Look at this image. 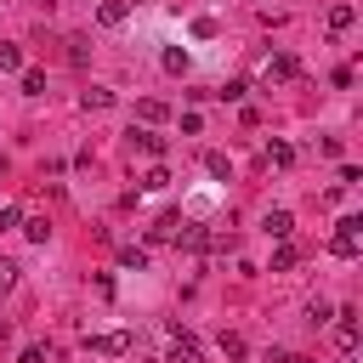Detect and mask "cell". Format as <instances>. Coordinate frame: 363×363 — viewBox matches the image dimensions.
<instances>
[{
	"instance_id": "30bf717a",
	"label": "cell",
	"mask_w": 363,
	"mask_h": 363,
	"mask_svg": "<svg viewBox=\"0 0 363 363\" xmlns=\"http://www.w3.org/2000/svg\"><path fill=\"white\" fill-rule=\"evenodd\" d=\"M130 142H136L142 153H153V159L164 153V136H159V130H130Z\"/></svg>"
},
{
	"instance_id": "e0dca14e",
	"label": "cell",
	"mask_w": 363,
	"mask_h": 363,
	"mask_svg": "<svg viewBox=\"0 0 363 363\" xmlns=\"http://www.w3.org/2000/svg\"><path fill=\"white\" fill-rule=\"evenodd\" d=\"M23 233H28L34 244H45V233H51V221H45V216H28V221H23Z\"/></svg>"
},
{
	"instance_id": "9a60e30c",
	"label": "cell",
	"mask_w": 363,
	"mask_h": 363,
	"mask_svg": "<svg viewBox=\"0 0 363 363\" xmlns=\"http://www.w3.org/2000/svg\"><path fill=\"white\" fill-rule=\"evenodd\" d=\"M23 96H45V74H34V68H23Z\"/></svg>"
},
{
	"instance_id": "3957f363",
	"label": "cell",
	"mask_w": 363,
	"mask_h": 363,
	"mask_svg": "<svg viewBox=\"0 0 363 363\" xmlns=\"http://www.w3.org/2000/svg\"><path fill=\"white\" fill-rule=\"evenodd\" d=\"M301 74V62L289 57V51H278V57H267V85H284V79H295Z\"/></svg>"
},
{
	"instance_id": "277c9868",
	"label": "cell",
	"mask_w": 363,
	"mask_h": 363,
	"mask_svg": "<svg viewBox=\"0 0 363 363\" xmlns=\"http://www.w3.org/2000/svg\"><path fill=\"white\" fill-rule=\"evenodd\" d=\"M335 346H340V352H352V346H357V312H352V306H346V312H335Z\"/></svg>"
},
{
	"instance_id": "d6986e66",
	"label": "cell",
	"mask_w": 363,
	"mask_h": 363,
	"mask_svg": "<svg viewBox=\"0 0 363 363\" xmlns=\"http://www.w3.org/2000/svg\"><path fill=\"white\" fill-rule=\"evenodd\" d=\"M136 113H142L147 125H159V119H164V102H153V96H147V102H136Z\"/></svg>"
},
{
	"instance_id": "2e32d148",
	"label": "cell",
	"mask_w": 363,
	"mask_h": 363,
	"mask_svg": "<svg viewBox=\"0 0 363 363\" xmlns=\"http://www.w3.org/2000/svg\"><path fill=\"white\" fill-rule=\"evenodd\" d=\"M85 108H113V91H108V85H91V91H85Z\"/></svg>"
},
{
	"instance_id": "ba28073f",
	"label": "cell",
	"mask_w": 363,
	"mask_h": 363,
	"mask_svg": "<svg viewBox=\"0 0 363 363\" xmlns=\"http://www.w3.org/2000/svg\"><path fill=\"white\" fill-rule=\"evenodd\" d=\"M352 23H357V6H346V0H335V6H329V34H346Z\"/></svg>"
},
{
	"instance_id": "ffe728a7",
	"label": "cell",
	"mask_w": 363,
	"mask_h": 363,
	"mask_svg": "<svg viewBox=\"0 0 363 363\" xmlns=\"http://www.w3.org/2000/svg\"><path fill=\"white\" fill-rule=\"evenodd\" d=\"M204 170H210V176H233V164H227V153H204Z\"/></svg>"
},
{
	"instance_id": "603a6c76",
	"label": "cell",
	"mask_w": 363,
	"mask_h": 363,
	"mask_svg": "<svg viewBox=\"0 0 363 363\" xmlns=\"http://www.w3.org/2000/svg\"><path fill=\"white\" fill-rule=\"evenodd\" d=\"M11 284H17V261H6V255H0V289H11Z\"/></svg>"
},
{
	"instance_id": "cb8c5ba5",
	"label": "cell",
	"mask_w": 363,
	"mask_h": 363,
	"mask_svg": "<svg viewBox=\"0 0 363 363\" xmlns=\"http://www.w3.org/2000/svg\"><path fill=\"white\" fill-rule=\"evenodd\" d=\"M17 221H23V210L17 204H0V227H17Z\"/></svg>"
},
{
	"instance_id": "7402d4cb",
	"label": "cell",
	"mask_w": 363,
	"mask_h": 363,
	"mask_svg": "<svg viewBox=\"0 0 363 363\" xmlns=\"http://www.w3.org/2000/svg\"><path fill=\"white\" fill-rule=\"evenodd\" d=\"M329 318H335V312H329L323 301H312V306H306V323H329Z\"/></svg>"
},
{
	"instance_id": "7a4b0ae2",
	"label": "cell",
	"mask_w": 363,
	"mask_h": 363,
	"mask_svg": "<svg viewBox=\"0 0 363 363\" xmlns=\"http://www.w3.org/2000/svg\"><path fill=\"white\" fill-rule=\"evenodd\" d=\"M85 346H91V352H108V357H125L136 340H130L125 329H102V335H85Z\"/></svg>"
},
{
	"instance_id": "7c38bea8",
	"label": "cell",
	"mask_w": 363,
	"mask_h": 363,
	"mask_svg": "<svg viewBox=\"0 0 363 363\" xmlns=\"http://www.w3.org/2000/svg\"><path fill=\"white\" fill-rule=\"evenodd\" d=\"M295 261H301V250H295V244H289V238H284V244H278V250H272V272H289V267H295Z\"/></svg>"
},
{
	"instance_id": "5b68a950",
	"label": "cell",
	"mask_w": 363,
	"mask_h": 363,
	"mask_svg": "<svg viewBox=\"0 0 363 363\" xmlns=\"http://www.w3.org/2000/svg\"><path fill=\"white\" fill-rule=\"evenodd\" d=\"M182 227H187L182 216H159V221L147 227V238H153V244H176V238H182Z\"/></svg>"
},
{
	"instance_id": "8992f818",
	"label": "cell",
	"mask_w": 363,
	"mask_h": 363,
	"mask_svg": "<svg viewBox=\"0 0 363 363\" xmlns=\"http://www.w3.org/2000/svg\"><path fill=\"white\" fill-rule=\"evenodd\" d=\"M164 363H204V352H199V340H193V335H176Z\"/></svg>"
},
{
	"instance_id": "ac0fdd59",
	"label": "cell",
	"mask_w": 363,
	"mask_h": 363,
	"mask_svg": "<svg viewBox=\"0 0 363 363\" xmlns=\"http://www.w3.org/2000/svg\"><path fill=\"white\" fill-rule=\"evenodd\" d=\"M119 267H136V272H142V267H147V250H136V244H125V250H119Z\"/></svg>"
},
{
	"instance_id": "d4e9b609",
	"label": "cell",
	"mask_w": 363,
	"mask_h": 363,
	"mask_svg": "<svg viewBox=\"0 0 363 363\" xmlns=\"http://www.w3.org/2000/svg\"><path fill=\"white\" fill-rule=\"evenodd\" d=\"M272 363H312L306 352H272Z\"/></svg>"
},
{
	"instance_id": "52a82bcc",
	"label": "cell",
	"mask_w": 363,
	"mask_h": 363,
	"mask_svg": "<svg viewBox=\"0 0 363 363\" xmlns=\"http://www.w3.org/2000/svg\"><path fill=\"white\" fill-rule=\"evenodd\" d=\"M125 17H130V0H102V6H96V23H102V28H119Z\"/></svg>"
},
{
	"instance_id": "44dd1931",
	"label": "cell",
	"mask_w": 363,
	"mask_h": 363,
	"mask_svg": "<svg viewBox=\"0 0 363 363\" xmlns=\"http://www.w3.org/2000/svg\"><path fill=\"white\" fill-rule=\"evenodd\" d=\"M164 68L170 74H187V51H164Z\"/></svg>"
},
{
	"instance_id": "8fae6325",
	"label": "cell",
	"mask_w": 363,
	"mask_h": 363,
	"mask_svg": "<svg viewBox=\"0 0 363 363\" xmlns=\"http://www.w3.org/2000/svg\"><path fill=\"white\" fill-rule=\"evenodd\" d=\"M267 164L289 170V164H295V147H289V142H267Z\"/></svg>"
},
{
	"instance_id": "9c48e42d",
	"label": "cell",
	"mask_w": 363,
	"mask_h": 363,
	"mask_svg": "<svg viewBox=\"0 0 363 363\" xmlns=\"http://www.w3.org/2000/svg\"><path fill=\"white\" fill-rule=\"evenodd\" d=\"M261 227H267V238H289V233H295V216H289V210H272Z\"/></svg>"
},
{
	"instance_id": "5bb4252c",
	"label": "cell",
	"mask_w": 363,
	"mask_h": 363,
	"mask_svg": "<svg viewBox=\"0 0 363 363\" xmlns=\"http://www.w3.org/2000/svg\"><path fill=\"white\" fill-rule=\"evenodd\" d=\"M142 187H147V193H164V187H170V170H164V164H153V170L142 176Z\"/></svg>"
},
{
	"instance_id": "4316f807",
	"label": "cell",
	"mask_w": 363,
	"mask_h": 363,
	"mask_svg": "<svg viewBox=\"0 0 363 363\" xmlns=\"http://www.w3.org/2000/svg\"><path fill=\"white\" fill-rule=\"evenodd\" d=\"M0 170H6V164H0Z\"/></svg>"
},
{
	"instance_id": "4fadbf2b",
	"label": "cell",
	"mask_w": 363,
	"mask_h": 363,
	"mask_svg": "<svg viewBox=\"0 0 363 363\" xmlns=\"http://www.w3.org/2000/svg\"><path fill=\"white\" fill-rule=\"evenodd\" d=\"M0 74H23V45H0Z\"/></svg>"
},
{
	"instance_id": "6da1fadb",
	"label": "cell",
	"mask_w": 363,
	"mask_h": 363,
	"mask_svg": "<svg viewBox=\"0 0 363 363\" xmlns=\"http://www.w3.org/2000/svg\"><path fill=\"white\" fill-rule=\"evenodd\" d=\"M329 250H335L340 261H352V255H363V216H346V221L335 227V238H329Z\"/></svg>"
},
{
	"instance_id": "484cf974",
	"label": "cell",
	"mask_w": 363,
	"mask_h": 363,
	"mask_svg": "<svg viewBox=\"0 0 363 363\" xmlns=\"http://www.w3.org/2000/svg\"><path fill=\"white\" fill-rule=\"evenodd\" d=\"M17 363H45V352H40V346H28V352H23Z\"/></svg>"
}]
</instances>
